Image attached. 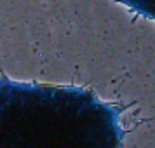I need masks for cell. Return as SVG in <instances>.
<instances>
[{
  "instance_id": "1",
  "label": "cell",
  "mask_w": 155,
  "mask_h": 148,
  "mask_svg": "<svg viewBox=\"0 0 155 148\" xmlns=\"http://www.w3.org/2000/svg\"><path fill=\"white\" fill-rule=\"evenodd\" d=\"M124 110L89 89L18 82L0 70V148H120Z\"/></svg>"
},
{
  "instance_id": "2",
  "label": "cell",
  "mask_w": 155,
  "mask_h": 148,
  "mask_svg": "<svg viewBox=\"0 0 155 148\" xmlns=\"http://www.w3.org/2000/svg\"><path fill=\"white\" fill-rule=\"evenodd\" d=\"M122 5L129 7L133 12L155 21V0H115Z\"/></svg>"
}]
</instances>
